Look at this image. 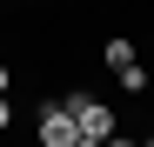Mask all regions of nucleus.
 <instances>
[{"label": "nucleus", "mask_w": 154, "mask_h": 147, "mask_svg": "<svg viewBox=\"0 0 154 147\" xmlns=\"http://www.w3.org/2000/svg\"><path fill=\"white\" fill-rule=\"evenodd\" d=\"M67 114L81 120V140H107V134H114V114L100 107L94 94H74V100H67Z\"/></svg>", "instance_id": "f257e3e1"}, {"label": "nucleus", "mask_w": 154, "mask_h": 147, "mask_svg": "<svg viewBox=\"0 0 154 147\" xmlns=\"http://www.w3.org/2000/svg\"><path fill=\"white\" fill-rule=\"evenodd\" d=\"M74 140H81V120L67 114V100L40 107V147H74Z\"/></svg>", "instance_id": "f03ea898"}, {"label": "nucleus", "mask_w": 154, "mask_h": 147, "mask_svg": "<svg viewBox=\"0 0 154 147\" xmlns=\"http://www.w3.org/2000/svg\"><path fill=\"white\" fill-rule=\"evenodd\" d=\"M121 87H127V94H147V67L127 60V67H121Z\"/></svg>", "instance_id": "7ed1b4c3"}, {"label": "nucleus", "mask_w": 154, "mask_h": 147, "mask_svg": "<svg viewBox=\"0 0 154 147\" xmlns=\"http://www.w3.org/2000/svg\"><path fill=\"white\" fill-rule=\"evenodd\" d=\"M127 60H134V40H121V34H114V40H107V67H114V74H121V67H127Z\"/></svg>", "instance_id": "20e7f679"}, {"label": "nucleus", "mask_w": 154, "mask_h": 147, "mask_svg": "<svg viewBox=\"0 0 154 147\" xmlns=\"http://www.w3.org/2000/svg\"><path fill=\"white\" fill-rule=\"evenodd\" d=\"M100 147H134V140H127V134H121V127H114V134H107V140H100Z\"/></svg>", "instance_id": "39448f33"}, {"label": "nucleus", "mask_w": 154, "mask_h": 147, "mask_svg": "<svg viewBox=\"0 0 154 147\" xmlns=\"http://www.w3.org/2000/svg\"><path fill=\"white\" fill-rule=\"evenodd\" d=\"M7 120H14V107H7V94H0V127H7Z\"/></svg>", "instance_id": "423d86ee"}, {"label": "nucleus", "mask_w": 154, "mask_h": 147, "mask_svg": "<svg viewBox=\"0 0 154 147\" xmlns=\"http://www.w3.org/2000/svg\"><path fill=\"white\" fill-rule=\"evenodd\" d=\"M0 94H7V67H0Z\"/></svg>", "instance_id": "0eeeda50"}, {"label": "nucleus", "mask_w": 154, "mask_h": 147, "mask_svg": "<svg viewBox=\"0 0 154 147\" xmlns=\"http://www.w3.org/2000/svg\"><path fill=\"white\" fill-rule=\"evenodd\" d=\"M74 147H100V140H74Z\"/></svg>", "instance_id": "6e6552de"}, {"label": "nucleus", "mask_w": 154, "mask_h": 147, "mask_svg": "<svg viewBox=\"0 0 154 147\" xmlns=\"http://www.w3.org/2000/svg\"><path fill=\"white\" fill-rule=\"evenodd\" d=\"M147 147H154V140H147Z\"/></svg>", "instance_id": "1a4fd4ad"}]
</instances>
